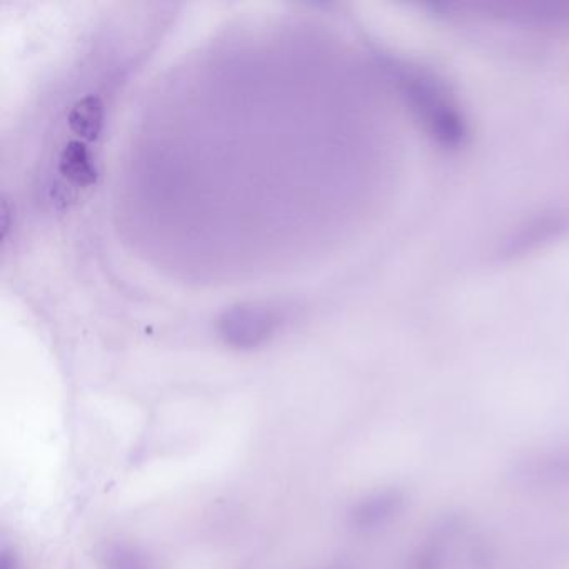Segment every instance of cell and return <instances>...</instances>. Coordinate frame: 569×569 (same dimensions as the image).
Listing matches in <instances>:
<instances>
[{"label":"cell","mask_w":569,"mask_h":569,"mask_svg":"<svg viewBox=\"0 0 569 569\" xmlns=\"http://www.w3.org/2000/svg\"><path fill=\"white\" fill-rule=\"evenodd\" d=\"M280 321V312L268 306H237L219 319V336L231 348L249 351L268 343Z\"/></svg>","instance_id":"obj_1"},{"label":"cell","mask_w":569,"mask_h":569,"mask_svg":"<svg viewBox=\"0 0 569 569\" xmlns=\"http://www.w3.org/2000/svg\"><path fill=\"white\" fill-rule=\"evenodd\" d=\"M72 133L84 140H96L104 122V106L96 96H86L72 106L67 115Z\"/></svg>","instance_id":"obj_2"},{"label":"cell","mask_w":569,"mask_h":569,"mask_svg":"<svg viewBox=\"0 0 569 569\" xmlns=\"http://www.w3.org/2000/svg\"><path fill=\"white\" fill-rule=\"evenodd\" d=\"M59 171L65 180L79 186H90L96 183V168L90 161L89 149L83 140H71L65 144L59 159Z\"/></svg>","instance_id":"obj_3"},{"label":"cell","mask_w":569,"mask_h":569,"mask_svg":"<svg viewBox=\"0 0 569 569\" xmlns=\"http://www.w3.org/2000/svg\"><path fill=\"white\" fill-rule=\"evenodd\" d=\"M99 569H156L149 553L129 543H106L97 552Z\"/></svg>","instance_id":"obj_4"},{"label":"cell","mask_w":569,"mask_h":569,"mask_svg":"<svg viewBox=\"0 0 569 569\" xmlns=\"http://www.w3.org/2000/svg\"><path fill=\"white\" fill-rule=\"evenodd\" d=\"M0 569H22L18 556L12 549L2 548V553H0Z\"/></svg>","instance_id":"obj_5"},{"label":"cell","mask_w":569,"mask_h":569,"mask_svg":"<svg viewBox=\"0 0 569 569\" xmlns=\"http://www.w3.org/2000/svg\"><path fill=\"white\" fill-rule=\"evenodd\" d=\"M330 569H339V568H330Z\"/></svg>","instance_id":"obj_6"}]
</instances>
